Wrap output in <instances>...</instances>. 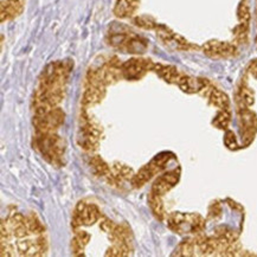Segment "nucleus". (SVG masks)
<instances>
[{"instance_id": "nucleus-1", "label": "nucleus", "mask_w": 257, "mask_h": 257, "mask_svg": "<svg viewBox=\"0 0 257 257\" xmlns=\"http://www.w3.org/2000/svg\"><path fill=\"white\" fill-rule=\"evenodd\" d=\"M71 61L52 62L44 69L39 78L38 90L56 98H64L65 85L72 69Z\"/></svg>"}, {"instance_id": "nucleus-2", "label": "nucleus", "mask_w": 257, "mask_h": 257, "mask_svg": "<svg viewBox=\"0 0 257 257\" xmlns=\"http://www.w3.org/2000/svg\"><path fill=\"white\" fill-rule=\"evenodd\" d=\"M108 44L124 54L143 55L147 51L148 43L141 36L122 24L114 23L108 32Z\"/></svg>"}, {"instance_id": "nucleus-3", "label": "nucleus", "mask_w": 257, "mask_h": 257, "mask_svg": "<svg viewBox=\"0 0 257 257\" xmlns=\"http://www.w3.org/2000/svg\"><path fill=\"white\" fill-rule=\"evenodd\" d=\"M34 147L48 163L54 166L64 164L65 143L57 133H37L34 139Z\"/></svg>"}, {"instance_id": "nucleus-4", "label": "nucleus", "mask_w": 257, "mask_h": 257, "mask_svg": "<svg viewBox=\"0 0 257 257\" xmlns=\"http://www.w3.org/2000/svg\"><path fill=\"white\" fill-rule=\"evenodd\" d=\"M102 137V127L83 108L80 118V133L77 135V143L84 151L94 152L98 148Z\"/></svg>"}, {"instance_id": "nucleus-5", "label": "nucleus", "mask_w": 257, "mask_h": 257, "mask_svg": "<svg viewBox=\"0 0 257 257\" xmlns=\"http://www.w3.org/2000/svg\"><path fill=\"white\" fill-rule=\"evenodd\" d=\"M169 228L179 235H196L205 229V219L198 213L172 212L167 217Z\"/></svg>"}, {"instance_id": "nucleus-6", "label": "nucleus", "mask_w": 257, "mask_h": 257, "mask_svg": "<svg viewBox=\"0 0 257 257\" xmlns=\"http://www.w3.org/2000/svg\"><path fill=\"white\" fill-rule=\"evenodd\" d=\"M174 154L171 152H163L153 158L150 163L145 165L138 171V173L134 174L132 179V185L135 189L143 187L148 180H151L154 176L159 174L161 171L166 169V165L170 163L171 159H173Z\"/></svg>"}, {"instance_id": "nucleus-7", "label": "nucleus", "mask_w": 257, "mask_h": 257, "mask_svg": "<svg viewBox=\"0 0 257 257\" xmlns=\"http://www.w3.org/2000/svg\"><path fill=\"white\" fill-rule=\"evenodd\" d=\"M105 85L98 75L97 68H90L85 76L84 93L82 96V104L84 108L93 107L100 103L105 96Z\"/></svg>"}, {"instance_id": "nucleus-8", "label": "nucleus", "mask_w": 257, "mask_h": 257, "mask_svg": "<svg viewBox=\"0 0 257 257\" xmlns=\"http://www.w3.org/2000/svg\"><path fill=\"white\" fill-rule=\"evenodd\" d=\"M64 120L65 113L63 109L56 107L43 115H35L32 123L36 133H55L64 123Z\"/></svg>"}, {"instance_id": "nucleus-9", "label": "nucleus", "mask_w": 257, "mask_h": 257, "mask_svg": "<svg viewBox=\"0 0 257 257\" xmlns=\"http://www.w3.org/2000/svg\"><path fill=\"white\" fill-rule=\"evenodd\" d=\"M154 63L152 59L134 57L122 63V77L127 81H139L148 71L153 70Z\"/></svg>"}, {"instance_id": "nucleus-10", "label": "nucleus", "mask_w": 257, "mask_h": 257, "mask_svg": "<svg viewBox=\"0 0 257 257\" xmlns=\"http://www.w3.org/2000/svg\"><path fill=\"white\" fill-rule=\"evenodd\" d=\"M101 217V212L95 204H88L85 202H80L72 216V228L77 229L80 226H89L96 223Z\"/></svg>"}, {"instance_id": "nucleus-11", "label": "nucleus", "mask_w": 257, "mask_h": 257, "mask_svg": "<svg viewBox=\"0 0 257 257\" xmlns=\"http://www.w3.org/2000/svg\"><path fill=\"white\" fill-rule=\"evenodd\" d=\"M17 251L21 256H44L48 251V240L44 233L37 235L36 238H22L17 242Z\"/></svg>"}, {"instance_id": "nucleus-12", "label": "nucleus", "mask_w": 257, "mask_h": 257, "mask_svg": "<svg viewBox=\"0 0 257 257\" xmlns=\"http://www.w3.org/2000/svg\"><path fill=\"white\" fill-rule=\"evenodd\" d=\"M240 134L244 146H248L252 143L257 132V116L253 111L249 110L248 107L238 108Z\"/></svg>"}, {"instance_id": "nucleus-13", "label": "nucleus", "mask_w": 257, "mask_h": 257, "mask_svg": "<svg viewBox=\"0 0 257 257\" xmlns=\"http://www.w3.org/2000/svg\"><path fill=\"white\" fill-rule=\"evenodd\" d=\"M157 36L160 38V41L166 44L167 47L176 49V50H191V49H197V47L191 44L186 41L183 36L176 34L166 25L158 24L157 29Z\"/></svg>"}, {"instance_id": "nucleus-14", "label": "nucleus", "mask_w": 257, "mask_h": 257, "mask_svg": "<svg viewBox=\"0 0 257 257\" xmlns=\"http://www.w3.org/2000/svg\"><path fill=\"white\" fill-rule=\"evenodd\" d=\"M203 51L207 57L213 59L230 58L237 55V48L231 43L220 41H209L203 45Z\"/></svg>"}, {"instance_id": "nucleus-15", "label": "nucleus", "mask_w": 257, "mask_h": 257, "mask_svg": "<svg viewBox=\"0 0 257 257\" xmlns=\"http://www.w3.org/2000/svg\"><path fill=\"white\" fill-rule=\"evenodd\" d=\"M122 63L118 61L117 57H111L109 61L102 64L100 68H97L98 75H100L101 80L103 81L105 85H110L116 83L122 77V70H121Z\"/></svg>"}, {"instance_id": "nucleus-16", "label": "nucleus", "mask_w": 257, "mask_h": 257, "mask_svg": "<svg viewBox=\"0 0 257 257\" xmlns=\"http://www.w3.org/2000/svg\"><path fill=\"white\" fill-rule=\"evenodd\" d=\"M180 179V169H174L167 171L164 174H161L156 179L152 185V192L158 196L163 197L170 190H172L174 186L179 183Z\"/></svg>"}, {"instance_id": "nucleus-17", "label": "nucleus", "mask_w": 257, "mask_h": 257, "mask_svg": "<svg viewBox=\"0 0 257 257\" xmlns=\"http://www.w3.org/2000/svg\"><path fill=\"white\" fill-rule=\"evenodd\" d=\"M25 6V0H3L0 5L2 23L12 21L22 15Z\"/></svg>"}, {"instance_id": "nucleus-18", "label": "nucleus", "mask_w": 257, "mask_h": 257, "mask_svg": "<svg viewBox=\"0 0 257 257\" xmlns=\"http://www.w3.org/2000/svg\"><path fill=\"white\" fill-rule=\"evenodd\" d=\"M6 223H8L10 230H11L12 236L16 237V238L22 239L31 235L28 228L26 216L22 215V213H12Z\"/></svg>"}, {"instance_id": "nucleus-19", "label": "nucleus", "mask_w": 257, "mask_h": 257, "mask_svg": "<svg viewBox=\"0 0 257 257\" xmlns=\"http://www.w3.org/2000/svg\"><path fill=\"white\" fill-rule=\"evenodd\" d=\"M209 83L210 82L207 80H204V78L181 75L177 84L178 87L184 91V93L196 94V93H202L203 89L205 88Z\"/></svg>"}, {"instance_id": "nucleus-20", "label": "nucleus", "mask_w": 257, "mask_h": 257, "mask_svg": "<svg viewBox=\"0 0 257 257\" xmlns=\"http://www.w3.org/2000/svg\"><path fill=\"white\" fill-rule=\"evenodd\" d=\"M133 177L134 171L132 170L130 166H127L126 164L116 161V163H114L113 166H111V178L109 180V184L113 186L121 185L124 181H132Z\"/></svg>"}, {"instance_id": "nucleus-21", "label": "nucleus", "mask_w": 257, "mask_h": 257, "mask_svg": "<svg viewBox=\"0 0 257 257\" xmlns=\"http://www.w3.org/2000/svg\"><path fill=\"white\" fill-rule=\"evenodd\" d=\"M140 0H117L114 8V15L117 18H130L139 9Z\"/></svg>"}, {"instance_id": "nucleus-22", "label": "nucleus", "mask_w": 257, "mask_h": 257, "mask_svg": "<svg viewBox=\"0 0 257 257\" xmlns=\"http://www.w3.org/2000/svg\"><path fill=\"white\" fill-rule=\"evenodd\" d=\"M158 75V76L163 78L167 83H178L180 78V72L178 71V69L173 65H164V64H154L153 70Z\"/></svg>"}, {"instance_id": "nucleus-23", "label": "nucleus", "mask_w": 257, "mask_h": 257, "mask_svg": "<svg viewBox=\"0 0 257 257\" xmlns=\"http://www.w3.org/2000/svg\"><path fill=\"white\" fill-rule=\"evenodd\" d=\"M89 164H90L91 171H93L95 176L98 178H103V179H105L109 183L111 178V167H109V165L105 163L100 156L91 157Z\"/></svg>"}, {"instance_id": "nucleus-24", "label": "nucleus", "mask_w": 257, "mask_h": 257, "mask_svg": "<svg viewBox=\"0 0 257 257\" xmlns=\"http://www.w3.org/2000/svg\"><path fill=\"white\" fill-rule=\"evenodd\" d=\"M91 236L89 235L87 231H83V230H77L75 232L74 238L71 239V252L74 256H80L83 255L84 248L90 240Z\"/></svg>"}, {"instance_id": "nucleus-25", "label": "nucleus", "mask_w": 257, "mask_h": 257, "mask_svg": "<svg viewBox=\"0 0 257 257\" xmlns=\"http://www.w3.org/2000/svg\"><path fill=\"white\" fill-rule=\"evenodd\" d=\"M108 235L113 243H132L131 229L124 224H121V225L115 224L114 228L108 232Z\"/></svg>"}, {"instance_id": "nucleus-26", "label": "nucleus", "mask_w": 257, "mask_h": 257, "mask_svg": "<svg viewBox=\"0 0 257 257\" xmlns=\"http://www.w3.org/2000/svg\"><path fill=\"white\" fill-rule=\"evenodd\" d=\"M207 98H209V102L215 107L219 108L220 109H229L230 108V100L229 96L224 91L219 90L217 88H212L211 91L207 95Z\"/></svg>"}, {"instance_id": "nucleus-27", "label": "nucleus", "mask_w": 257, "mask_h": 257, "mask_svg": "<svg viewBox=\"0 0 257 257\" xmlns=\"http://www.w3.org/2000/svg\"><path fill=\"white\" fill-rule=\"evenodd\" d=\"M236 98H237V103H238V108L250 107V105L255 103V96H253L252 90L245 84H242L238 88Z\"/></svg>"}, {"instance_id": "nucleus-28", "label": "nucleus", "mask_w": 257, "mask_h": 257, "mask_svg": "<svg viewBox=\"0 0 257 257\" xmlns=\"http://www.w3.org/2000/svg\"><path fill=\"white\" fill-rule=\"evenodd\" d=\"M148 205L151 207V211L154 215V217L158 220H164L165 218V209L163 200H161V196H158L154 192L151 191V193L148 194Z\"/></svg>"}, {"instance_id": "nucleus-29", "label": "nucleus", "mask_w": 257, "mask_h": 257, "mask_svg": "<svg viewBox=\"0 0 257 257\" xmlns=\"http://www.w3.org/2000/svg\"><path fill=\"white\" fill-rule=\"evenodd\" d=\"M132 251H133L132 243H113V245L105 252V256L126 257L131 256Z\"/></svg>"}, {"instance_id": "nucleus-30", "label": "nucleus", "mask_w": 257, "mask_h": 257, "mask_svg": "<svg viewBox=\"0 0 257 257\" xmlns=\"http://www.w3.org/2000/svg\"><path fill=\"white\" fill-rule=\"evenodd\" d=\"M194 249H196V244H194L193 238H186L177 246L172 256H181V257H190L194 255Z\"/></svg>"}, {"instance_id": "nucleus-31", "label": "nucleus", "mask_w": 257, "mask_h": 257, "mask_svg": "<svg viewBox=\"0 0 257 257\" xmlns=\"http://www.w3.org/2000/svg\"><path fill=\"white\" fill-rule=\"evenodd\" d=\"M26 222H28V228L31 235H42L45 232L44 225L36 213L31 212L29 216H26Z\"/></svg>"}, {"instance_id": "nucleus-32", "label": "nucleus", "mask_w": 257, "mask_h": 257, "mask_svg": "<svg viewBox=\"0 0 257 257\" xmlns=\"http://www.w3.org/2000/svg\"><path fill=\"white\" fill-rule=\"evenodd\" d=\"M230 121H231V114L229 109H220L219 113L216 115L215 120L212 121V124L218 130H228Z\"/></svg>"}, {"instance_id": "nucleus-33", "label": "nucleus", "mask_w": 257, "mask_h": 257, "mask_svg": "<svg viewBox=\"0 0 257 257\" xmlns=\"http://www.w3.org/2000/svg\"><path fill=\"white\" fill-rule=\"evenodd\" d=\"M133 23L138 28L145 29V30H156L158 26V23L154 21L150 16H139L133 19Z\"/></svg>"}, {"instance_id": "nucleus-34", "label": "nucleus", "mask_w": 257, "mask_h": 257, "mask_svg": "<svg viewBox=\"0 0 257 257\" xmlns=\"http://www.w3.org/2000/svg\"><path fill=\"white\" fill-rule=\"evenodd\" d=\"M237 17H238V21H239L240 24L249 25L251 15H250L249 5L246 4L245 0L240 2V4L238 5V9H237Z\"/></svg>"}, {"instance_id": "nucleus-35", "label": "nucleus", "mask_w": 257, "mask_h": 257, "mask_svg": "<svg viewBox=\"0 0 257 257\" xmlns=\"http://www.w3.org/2000/svg\"><path fill=\"white\" fill-rule=\"evenodd\" d=\"M248 29L249 25L246 24H240L238 26H236L235 30H233V35H235L236 41L243 44V43H246L248 41Z\"/></svg>"}, {"instance_id": "nucleus-36", "label": "nucleus", "mask_w": 257, "mask_h": 257, "mask_svg": "<svg viewBox=\"0 0 257 257\" xmlns=\"http://www.w3.org/2000/svg\"><path fill=\"white\" fill-rule=\"evenodd\" d=\"M224 144L225 146L229 148V150H237L238 148V143H237V139L231 131H226L225 138H224Z\"/></svg>"}, {"instance_id": "nucleus-37", "label": "nucleus", "mask_w": 257, "mask_h": 257, "mask_svg": "<svg viewBox=\"0 0 257 257\" xmlns=\"http://www.w3.org/2000/svg\"><path fill=\"white\" fill-rule=\"evenodd\" d=\"M220 215H222V206L219 202H213L209 207V218L217 219Z\"/></svg>"}, {"instance_id": "nucleus-38", "label": "nucleus", "mask_w": 257, "mask_h": 257, "mask_svg": "<svg viewBox=\"0 0 257 257\" xmlns=\"http://www.w3.org/2000/svg\"><path fill=\"white\" fill-rule=\"evenodd\" d=\"M0 255L2 257H5V256H15L16 255V249L15 246H13L11 243H10V240H6V242H2V252H0Z\"/></svg>"}, {"instance_id": "nucleus-39", "label": "nucleus", "mask_w": 257, "mask_h": 257, "mask_svg": "<svg viewBox=\"0 0 257 257\" xmlns=\"http://www.w3.org/2000/svg\"><path fill=\"white\" fill-rule=\"evenodd\" d=\"M250 72L257 78V61H253L251 65H250Z\"/></svg>"}, {"instance_id": "nucleus-40", "label": "nucleus", "mask_w": 257, "mask_h": 257, "mask_svg": "<svg viewBox=\"0 0 257 257\" xmlns=\"http://www.w3.org/2000/svg\"><path fill=\"white\" fill-rule=\"evenodd\" d=\"M256 15H257V6H256Z\"/></svg>"}]
</instances>
